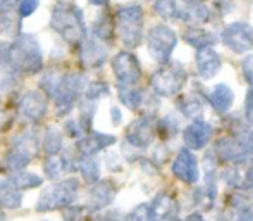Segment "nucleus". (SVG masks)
<instances>
[{
  "label": "nucleus",
  "instance_id": "obj_1",
  "mask_svg": "<svg viewBox=\"0 0 253 221\" xmlns=\"http://www.w3.org/2000/svg\"><path fill=\"white\" fill-rule=\"evenodd\" d=\"M50 28L66 44L73 45V47H80L81 42L88 37L83 10L76 3L66 2V0H59L53 5Z\"/></svg>",
  "mask_w": 253,
  "mask_h": 221
},
{
  "label": "nucleus",
  "instance_id": "obj_2",
  "mask_svg": "<svg viewBox=\"0 0 253 221\" xmlns=\"http://www.w3.org/2000/svg\"><path fill=\"white\" fill-rule=\"evenodd\" d=\"M9 67L24 74H37L43 69V51L35 35H17L9 49Z\"/></svg>",
  "mask_w": 253,
  "mask_h": 221
},
{
  "label": "nucleus",
  "instance_id": "obj_3",
  "mask_svg": "<svg viewBox=\"0 0 253 221\" xmlns=\"http://www.w3.org/2000/svg\"><path fill=\"white\" fill-rule=\"evenodd\" d=\"M145 12L140 3L121 7L116 12V28L126 49H136L143 40Z\"/></svg>",
  "mask_w": 253,
  "mask_h": 221
},
{
  "label": "nucleus",
  "instance_id": "obj_4",
  "mask_svg": "<svg viewBox=\"0 0 253 221\" xmlns=\"http://www.w3.org/2000/svg\"><path fill=\"white\" fill-rule=\"evenodd\" d=\"M86 90V76L83 73H66L59 81L52 97L55 99L57 116H66L73 110Z\"/></svg>",
  "mask_w": 253,
  "mask_h": 221
},
{
  "label": "nucleus",
  "instance_id": "obj_5",
  "mask_svg": "<svg viewBox=\"0 0 253 221\" xmlns=\"http://www.w3.org/2000/svg\"><path fill=\"white\" fill-rule=\"evenodd\" d=\"M78 190H80V183L76 178H67V180L48 185L40 194V199L37 202V211L47 213L67 208L78 199Z\"/></svg>",
  "mask_w": 253,
  "mask_h": 221
},
{
  "label": "nucleus",
  "instance_id": "obj_6",
  "mask_svg": "<svg viewBox=\"0 0 253 221\" xmlns=\"http://www.w3.org/2000/svg\"><path fill=\"white\" fill-rule=\"evenodd\" d=\"M188 71L181 62H166L152 74L150 85L157 95L160 97H172L179 94L188 81Z\"/></svg>",
  "mask_w": 253,
  "mask_h": 221
},
{
  "label": "nucleus",
  "instance_id": "obj_7",
  "mask_svg": "<svg viewBox=\"0 0 253 221\" xmlns=\"http://www.w3.org/2000/svg\"><path fill=\"white\" fill-rule=\"evenodd\" d=\"M40 151V142L35 131H23L17 137H14L12 149L9 151L5 158L7 167L10 171H21L24 169L31 161L35 159V156Z\"/></svg>",
  "mask_w": 253,
  "mask_h": 221
},
{
  "label": "nucleus",
  "instance_id": "obj_8",
  "mask_svg": "<svg viewBox=\"0 0 253 221\" xmlns=\"http://www.w3.org/2000/svg\"><path fill=\"white\" fill-rule=\"evenodd\" d=\"M177 45V35L167 24H155L147 35V47L152 59L159 64H166L170 60L172 52Z\"/></svg>",
  "mask_w": 253,
  "mask_h": 221
},
{
  "label": "nucleus",
  "instance_id": "obj_9",
  "mask_svg": "<svg viewBox=\"0 0 253 221\" xmlns=\"http://www.w3.org/2000/svg\"><path fill=\"white\" fill-rule=\"evenodd\" d=\"M153 133H155V117L152 114H145L129 124L123 147L131 151H145L152 144Z\"/></svg>",
  "mask_w": 253,
  "mask_h": 221
},
{
  "label": "nucleus",
  "instance_id": "obj_10",
  "mask_svg": "<svg viewBox=\"0 0 253 221\" xmlns=\"http://www.w3.org/2000/svg\"><path fill=\"white\" fill-rule=\"evenodd\" d=\"M220 40L234 54H245L253 49V26L243 21H234L222 30Z\"/></svg>",
  "mask_w": 253,
  "mask_h": 221
},
{
  "label": "nucleus",
  "instance_id": "obj_11",
  "mask_svg": "<svg viewBox=\"0 0 253 221\" xmlns=\"http://www.w3.org/2000/svg\"><path fill=\"white\" fill-rule=\"evenodd\" d=\"M112 71L117 78V85H138L141 78L140 60L134 54L123 51L114 55Z\"/></svg>",
  "mask_w": 253,
  "mask_h": 221
},
{
  "label": "nucleus",
  "instance_id": "obj_12",
  "mask_svg": "<svg viewBox=\"0 0 253 221\" xmlns=\"http://www.w3.org/2000/svg\"><path fill=\"white\" fill-rule=\"evenodd\" d=\"M215 154L219 156L222 161L236 165V163L250 159L253 151H252V145H250V142H248V138L226 137V138H220L215 144Z\"/></svg>",
  "mask_w": 253,
  "mask_h": 221
},
{
  "label": "nucleus",
  "instance_id": "obj_13",
  "mask_svg": "<svg viewBox=\"0 0 253 221\" xmlns=\"http://www.w3.org/2000/svg\"><path fill=\"white\" fill-rule=\"evenodd\" d=\"M172 174L177 180L184 181V183H197L200 180V169H198V161L195 158V154L190 149H181L177 158L172 163Z\"/></svg>",
  "mask_w": 253,
  "mask_h": 221
},
{
  "label": "nucleus",
  "instance_id": "obj_14",
  "mask_svg": "<svg viewBox=\"0 0 253 221\" xmlns=\"http://www.w3.org/2000/svg\"><path fill=\"white\" fill-rule=\"evenodd\" d=\"M48 109L47 95L42 94L40 90H30L24 94V97L19 102V112L24 119L31 123H38L45 117Z\"/></svg>",
  "mask_w": 253,
  "mask_h": 221
},
{
  "label": "nucleus",
  "instance_id": "obj_15",
  "mask_svg": "<svg viewBox=\"0 0 253 221\" xmlns=\"http://www.w3.org/2000/svg\"><path fill=\"white\" fill-rule=\"evenodd\" d=\"M80 60L83 69H98L107 60V49L95 37H86L80 44Z\"/></svg>",
  "mask_w": 253,
  "mask_h": 221
},
{
  "label": "nucleus",
  "instance_id": "obj_16",
  "mask_svg": "<svg viewBox=\"0 0 253 221\" xmlns=\"http://www.w3.org/2000/svg\"><path fill=\"white\" fill-rule=\"evenodd\" d=\"M116 194H117V187L110 180L95 181L90 194H88L86 209L88 211H102L103 208L112 204Z\"/></svg>",
  "mask_w": 253,
  "mask_h": 221
},
{
  "label": "nucleus",
  "instance_id": "obj_17",
  "mask_svg": "<svg viewBox=\"0 0 253 221\" xmlns=\"http://www.w3.org/2000/svg\"><path fill=\"white\" fill-rule=\"evenodd\" d=\"M213 133V128L209 123L202 119H195L190 126L184 128L183 131V140L190 151H200L210 142Z\"/></svg>",
  "mask_w": 253,
  "mask_h": 221
},
{
  "label": "nucleus",
  "instance_id": "obj_18",
  "mask_svg": "<svg viewBox=\"0 0 253 221\" xmlns=\"http://www.w3.org/2000/svg\"><path fill=\"white\" fill-rule=\"evenodd\" d=\"M195 62H197V69L202 80H212L222 67V59L212 47L197 49Z\"/></svg>",
  "mask_w": 253,
  "mask_h": 221
},
{
  "label": "nucleus",
  "instance_id": "obj_19",
  "mask_svg": "<svg viewBox=\"0 0 253 221\" xmlns=\"http://www.w3.org/2000/svg\"><path fill=\"white\" fill-rule=\"evenodd\" d=\"M116 144V137L114 135L98 133V131H86L81 138H78L76 149L83 156H95L97 152L103 151L109 145Z\"/></svg>",
  "mask_w": 253,
  "mask_h": 221
},
{
  "label": "nucleus",
  "instance_id": "obj_20",
  "mask_svg": "<svg viewBox=\"0 0 253 221\" xmlns=\"http://www.w3.org/2000/svg\"><path fill=\"white\" fill-rule=\"evenodd\" d=\"M74 169H78V163H74V159H71L69 156L53 154L48 156L43 163L45 176L50 178V180H57L64 171H74Z\"/></svg>",
  "mask_w": 253,
  "mask_h": 221
},
{
  "label": "nucleus",
  "instance_id": "obj_21",
  "mask_svg": "<svg viewBox=\"0 0 253 221\" xmlns=\"http://www.w3.org/2000/svg\"><path fill=\"white\" fill-rule=\"evenodd\" d=\"M209 101L217 112L224 114L234 104V94L226 83H219V85H215V87L212 88V92L209 94Z\"/></svg>",
  "mask_w": 253,
  "mask_h": 221
},
{
  "label": "nucleus",
  "instance_id": "obj_22",
  "mask_svg": "<svg viewBox=\"0 0 253 221\" xmlns=\"http://www.w3.org/2000/svg\"><path fill=\"white\" fill-rule=\"evenodd\" d=\"M183 38L188 45H191L195 49L212 47L217 42V35L209 30H203L202 26H188L183 33Z\"/></svg>",
  "mask_w": 253,
  "mask_h": 221
},
{
  "label": "nucleus",
  "instance_id": "obj_23",
  "mask_svg": "<svg viewBox=\"0 0 253 221\" xmlns=\"http://www.w3.org/2000/svg\"><path fill=\"white\" fill-rule=\"evenodd\" d=\"M3 185L7 187H12L16 190H28V188H37L43 183L38 174H33V173H28V171L21 169V171H12L10 176H7L5 180H2Z\"/></svg>",
  "mask_w": 253,
  "mask_h": 221
},
{
  "label": "nucleus",
  "instance_id": "obj_24",
  "mask_svg": "<svg viewBox=\"0 0 253 221\" xmlns=\"http://www.w3.org/2000/svg\"><path fill=\"white\" fill-rule=\"evenodd\" d=\"M153 220L160 221L170 216H177V202L169 194H159L150 204Z\"/></svg>",
  "mask_w": 253,
  "mask_h": 221
},
{
  "label": "nucleus",
  "instance_id": "obj_25",
  "mask_svg": "<svg viewBox=\"0 0 253 221\" xmlns=\"http://www.w3.org/2000/svg\"><path fill=\"white\" fill-rule=\"evenodd\" d=\"M117 94H119V101L131 110H138L145 101L143 92L136 85H117Z\"/></svg>",
  "mask_w": 253,
  "mask_h": 221
},
{
  "label": "nucleus",
  "instance_id": "obj_26",
  "mask_svg": "<svg viewBox=\"0 0 253 221\" xmlns=\"http://www.w3.org/2000/svg\"><path fill=\"white\" fill-rule=\"evenodd\" d=\"M91 33H93L95 38H98L100 42H110L114 40V23L112 17L109 14H100L97 19L93 21V26H91Z\"/></svg>",
  "mask_w": 253,
  "mask_h": 221
},
{
  "label": "nucleus",
  "instance_id": "obj_27",
  "mask_svg": "<svg viewBox=\"0 0 253 221\" xmlns=\"http://www.w3.org/2000/svg\"><path fill=\"white\" fill-rule=\"evenodd\" d=\"M78 169H80L81 176L84 178V181L93 185L95 181L100 180V163L95 156H83L78 161Z\"/></svg>",
  "mask_w": 253,
  "mask_h": 221
},
{
  "label": "nucleus",
  "instance_id": "obj_28",
  "mask_svg": "<svg viewBox=\"0 0 253 221\" xmlns=\"http://www.w3.org/2000/svg\"><path fill=\"white\" fill-rule=\"evenodd\" d=\"M21 19L23 17L19 14H14L12 10H3L0 12V33H3L5 37H14L21 33Z\"/></svg>",
  "mask_w": 253,
  "mask_h": 221
},
{
  "label": "nucleus",
  "instance_id": "obj_29",
  "mask_svg": "<svg viewBox=\"0 0 253 221\" xmlns=\"http://www.w3.org/2000/svg\"><path fill=\"white\" fill-rule=\"evenodd\" d=\"M42 147H43V151L47 152V156L59 154L60 149H62V133H60L55 126H48L43 133Z\"/></svg>",
  "mask_w": 253,
  "mask_h": 221
},
{
  "label": "nucleus",
  "instance_id": "obj_30",
  "mask_svg": "<svg viewBox=\"0 0 253 221\" xmlns=\"http://www.w3.org/2000/svg\"><path fill=\"white\" fill-rule=\"evenodd\" d=\"M23 204V194L0 181V206L5 209H19Z\"/></svg>",
  "mask_w": 253,
  "mask_h": 221
},
{
  "label": "nucleus",
  "instance_id": "obj_31",
  "mask_svg": "<svg viewBox=\"0 0 253 221\" xmlns=\"http://www.w3.org/2000/svg\"><path fill=\"white\" fill-rule=\"evenodd\" d=\"M179 110L186 117H198L203 112V99L198 95H188L179 102Z\"/></svg>",
  "mask_w": 253,
  "mask_h": 221
},
{
  "label": "nucleus",
  "instance_id": "obj_32",
  "mask_svg": "<svg viewBox=\"0 0 253 221\" xmlns=\"http://www.w3.org/2000/svg\"><path fill=\"white\" fill-rule=\"evenodd\" d=\"M95 110H97V106H95L93 101L81 99V102H80V124H81V128L84 130V133L91 130V124H93V117H95Z\"/></svg>",
  "mask_w": 253,
  "mask_h": 221
},
{
  "label": "nucleus",
  "instance_id": "obj_33",
  "mask_svg": "<svg viewBox=\"0 0 253 221\" xmlns=\"http://www.w3.org/2000/svg\"><path fill=\"white\" fill-rule=\"evenodd\" d=\"M155 130L159 133V137L162 140H167V138H172L176 137L177 133V119L172 116V114H167L166 117L159 119L155 123Z\"/></svg>",
  "mask_w": 253,
  "mask_h": 221
},
{
  "label": "nucleus",
  "instance_id": "obj_34",
  "mask_svg": "<svg viewBox=\"0 0 253 221\" xmlns=\"http://www.w3.org/2000/svg\"><path fill=\"white\" fill-rule=\"evenodd\" d=\"M60 78H62V74H59L55 69L47 71V73H45L43 76H42V80H40V87L45 90V95H47V97H52V95H53V92H55V88L59 87Z\"/></svg>",
  "mask_w": 253,
  "mask_h": 221
},
{
  "label": "nucleus",
  "instance_id": "obj_35",
  "mask_svg": "<svg viewBox=\"0 0 253 221\" xmlns=\"http://www.w3.org/2000/svg\"><path fill=\"white\" fill-rule=\"evenodd\" d=\"M110 94V88L107 83H103V81H97V83H90L86 85V90H84V99H88V101H98V99L105 97V95Z\"/></svg>",
  "mask_w": 253,
  "mask_h": 221
},
{
  "label": "nucleus",
  "instance_id": "obj_36",
  "mask_svg": "<svg viewBox=\"0 0 253 221\" xmlns=\"http://www.w3.org/2000/svg\"><path fill=\"white\" fill-rule=\"evenodd\" d=\"M124 221H155V220H153L150 204H140L124 218Z\"/></svg>",
  "mask_w": 253,
  "mask_h": 221
},
{
  "label": "nucleus",
  "instance_id": "obj_37",
  "mask_svg": "<svg viewBox=\"0 0 253 221\" xmlns=\"http://www.w3.org/2000/svg\"><path fill=\"white\" fill-rule=\"evenodd\" d=\"M84 215H86V208H78V206H67L62 211L64 221H83Z\"/></svg>",
  "mask_w": 253,
  "mask_h": 221
},
{
  "label": "nucleus",
  "instance_id": "obj_38",
  "mask_svg": "<svg viewBox=\"0 0 253 221\" xmlns=\"http://www.w3.org/2000/svg\"><path fill=\"white\" fill-rule=\"evenodd\" d=\"M40 5V0H19L17 2V14L21 17H28L35 12Z\"/></svg>",
  "mask_w": 253,
  "mask_h": 221
},
{
  "label": "nucleus",
  "instance_id": "obj_39",
  "mask_svg": "<svg viewBox=\"0 0 253 221\" xmlns=\"http://www.w3.org/2000/svg\"><path fill=\"white\" fill-rule=\"evenodd\" d=\"M241 73L250 87H253V54H248L241 60Z\"/></svg>",
  "mask_w": 253,
  "mask_h": 221
},
{
  "label": "nucleus",
  "instance_id": "obj_40",
  "mask_svg": "<svg viewBox=\"0 0 253 221\" xmlns=\"http://www.w3.org/2000/svg\"><path fill=\"white\" fill-rule=\"evenodd\" d=\"M66 133L69 135L71 138H81L84 135V130L81 128V124H80V121H76V119H67L66 121Z\"/></svg>",
  "mask_w": 253,
  "mask_h": 221
},
{
  "label": "nucleus",
  "instance_id": "obj_41",
  "mask_svg": "<svg viewBox=\"0 0 253 221\" xmlns=\"http://www.w3.org/2000/svg\"><path fill=\"white\" fill-rule=\"evenodd\" d=\"M245 117L250 124H253V87H250L247 94V101H245Z\"/></svg>",
  "mask_w": 253,
  "mask_h": 221
},
{
  "label": "nucleus",
  "instance_id": "obj_42",
  "mask_svg": "<svg viewBox=\"0 0 253 221\" xmlns=\"http://www.w3.org/2000/svg\"><path fill=\"white\" fill-rule=\"evenodd\" d=\"M236 221H253V206H243L238 209Z\"/></svg>",
  "mask_w": 253,
  "mask_h": 221
},
{
  "label": "nucleus",
  "instance_id": "obj_43",
  "mask_svg": "<svg viewBox=\"0 0 253 221\" xmlns=\"http://www.w3.org/2000/svg\"><path fill=\"white\" fill-rule=\"evenodd\" d=\"M213 5H215V9L220 10V14H222V16H226L227 12H231V10H233L234 3H233V0H215V2H213Z\"/></svg>",
  "mask_w": 253,
  "mask_h": 221
},
{
  "label": "nucleus",
  "instance_id": "obj_44",
  "mask_svg": "<svg viewBox=\"0 0 253 221\" xmlns=\"http://www.w3.org/2000/svg\"><path fill=\"white\" fill-rule=\"evenodd\" d=\"M9 49L10 45L5 42H0V66H9Z\"/></svg>",
  "mask_w": 253,
  "mask_h": 221
},
{
  "label": "nucleus",
  "instance_id": "obj_45",
  "mask_svg": "<svg viewBox=\"0 0 253 221\" xmlns=\"http://www.w3.org/2000/svg\"><path fill=\"white\" fill-rule=\"evenodd\" d=\"M110 119H112L114 124H121V121H123V114H121V110L117 108L110 109Z\"/></svg>",
  "mask_w": 253,
  "mask_h": 221
},
{
  "label": "nucleus",
  "instance_id": "obj_46",
  "mask_svg": "<svg viewBox=\"0 0 253 221\" xmlns=\"http://www.w3.org/2000/svg\"><path fill=\"white\" fill-rule=\"evenodd\" d=\"M186 221H205V220H203V216L200 215V213H193V215L188 216Z\"/></svg>",
  "mask_w": 253,
  "mask_h": 221
},
{
  "label": "nucleus",
  "instance_id": "obj_47",
  "mask_svg": "<svg viewBox=\"0 0 253 221\" xmlns=\"http://www.w3.org/2000/svg\"><path fill=\"white\" fill-rule=\"evenodd\" d=\"M88 2H90L91 5H100V7H103V5H107V3H109V0H88Z\"/></svg>",
  "mask_w": 253,
  "mask_h": 221
},
{
  "label": "nucleus",
  "instance_id": "obj_48",
  "mask_svg": "<svg viewBox=\"0 0 253 221\" xmlns=\"http://www.w3.org/2000/svg\"><path fill=\"white\" fill-rule=\"evenodd\" d=\"M160 221H181L177 216H170V218H164V220H160Z\"/></svg>",
  "mask_w": 253,
  "mask_h": 221
},
{
  "label": "nucleus",
  "instance_id": "obj_49",
  "mask_svg": "<svg viewBox=\"0 0 253 221\" xmlns=\"http://www.w3.org/2000/svg\"><path fill=\"white\" fill-rule=\"evenodd\" d=\"M3 218H5V216H3V211H2V206H0V221H3Z\"/></svg>",
  "mask_w": 253,
  "mask_h": 221
},
{
  "label": "nucleus",
  "instance_id": "obj_50",
  "mask_svg": "<svg viewBox=\"0 0 253 221\" xmlns=\"http://www.w3.org/2000/svg\"><path fill=\"white\" fill-rule=\"evenodd\" d=\"M2 123H3V114H0V130H2Z\"/></svg>",
  "mask_w": 253,
  "mask_h": 221
},
{
  "label": "nucleus",
  "instance_id": "obj_51",
  "mask_svg": "<svg viewBox=\"0 0 253 221\" xmlns=\"http://www.w3.org/2000/svg\"><path fill=\"white\" fill-rule=\"evenodd\" d=\"M193 2H205V0H193Z\"/></svg>",
  "mask_w": 253,
  "mask_h": 221
}]
</instances>
